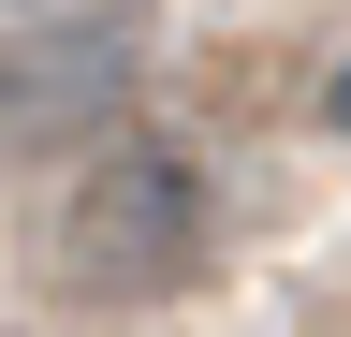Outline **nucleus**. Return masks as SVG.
Returning <instances> with one entry per match:
<instances>
[{
	"label": "nucleus",
	"instance_id": "nucleus-1",
	"mask_svg": "<svg viewBox=\"0 0 351 337\" xmlns=\"http://www.w3.org/2000/svg\"><path fill=\"white\" fill-rule=\"evenodd\" d=\"M59 264H73V293H103V308L176 293V279L205 264V161L117 132V147L73 176V205H59Z\"/></svg>",
	"mask_w": 351,
	"mask_h": 337
},
{
	"label": "nucleus",
	"instance_id": "nucleus-2",
	"mask_svg": "<svg viewBox=\"0 0 351 337\" xmlns=\"http://www.w3.org/2000/svg\"><path fill=\"white\" fill-rule=\"evenodd\" d=\"M117 103H132V30L117 15H59V0H44V30L0 45V132H15V147L103 132Z\"/></svg>",
	"mask_w": 351,
	"mask_h": 337
},
{
	"label": "nucleus",
	"instance_id": "nucleus-3",
	"mask_svg": "<svg viewBox=\"0 0 351 337\" xmlns=\"http://www.w3.org/2000/svg\"><path fill=\"white\" fill-rule=\"evenodd\" d=\"M0 15H44V0H0Z\"/></svg>",
	"mask_w": 351,
	"mask_h": 337
},
{
	"label": "nucleus",
	"instance_id": "nucleus-4",
	"mask_svg": "<svg viewBox=\"0 0 351 337\" xmlns=\"http://www.w3.org/2000/svg\"><path fill=\"white\" fill-rule=\"evenodd\" d=\"M337 117H351V89H337Z\"/></svg>",
	"mask_w": 351,
	"mask_h": 337
}]
</instances>
